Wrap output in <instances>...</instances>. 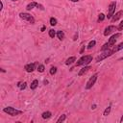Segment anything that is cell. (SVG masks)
I'll return each mask as SVG.
<instances>
[{"mask_svg": "<svg viewBox=\"0 0 123 123\" xmlns=\"http://www.w3.org/2000/svg\"><path fill=\"white\" fill-rule=\"evenodd\" d=\"M117 29H118L119 31H122V30H123V20H122V21L119 23V25H118Z\"/></svg>", "mask_w": 123, "mask_h": 123, "instance_id": "4316f807", "label": "cell"}, {"mask_svg": "<svg viewBox=\"0 0 123 123\" xmlns=\"http://www.w3.org/2000/svg\"><path fill=\"white\" fill-rule=\"evenodd\" d=\"M51 115H52V113H51V111H44V112H42V114H41V117L43 118V119H48V118H50L51 117Z\"/></svg>", "mask_w": 123, "mask_h": 123, "instance_id": "5bb4252c", "label": "cell"}, {"mask_svg": "<svg viewBox=\"0 0 123 123\" xmlns=\"http://www.w3.org/2000/svg\"><path fill=\"white\" fill-rule=\"evenodd\" d=\"M19 17L25 21H28L30 22L31 24H34L35 23V18L30 14V13H27V12H20L19 13Z\"/></svg>", "mask_w": 123, "mask_h": 123, "instance_id": "277c9868", "label": "cell"}, {"mask_svg": "<svg viewBox=\"0 0 123 123\" xmlns=\"http://www.w3.org/2000/svg\"><path fill=\"white\" fill-rule=\"evenodd\" d=\"M88 69H90V67H89V66H85V67H83V68L79 71L78 76H83L85 73H86V72L88 71Z\"/></svg>", "mask_w": 123, "mask_h": 123, "instance_id": "7c38bea8", "label": "cell"}, {"mask_svg": "<svg viewBox=\"0 0 123 123\" xmlns=\"http://www.w3.org/2000/svg\"><path fill=\"white\" fill-rule=\"evenodd\" d=\"M35 68H36V63H35V62L28 63V64H26V65L24 66V69H25L26 72H28V73L33 72V71L35 70Z\"/></svg>", "mask_w": 123, "mask_h": 123, "instance_id": "9c48e42d", "label": "cell"}, {"mask_svg": "<svg viewBox=\"0 0 123 123\" xmlns=\"http://www.w3.org/2000/svg\"><path fill=\"white\" fill-rule=\"evenodd\" d=\"M69 1H71V2H78L79 0H69Z\"/></svg>", "mask_w": 123, "mask_h": 123, "instance_id": "1f68e13d", "label": "cell"}, {"mask_svg": "<svg viewBox=\"0 0 123 123\" xmlns=\"http://www.w3.org/2000/svg\"><path fill=\"white\" fill-rule=\"evenodd\" d=\"M26 86H27V84H26L25 82H23V83H18V84H17V86L20 88V90L25 89V88H26Z\"/></svg>", "mask_w": 123, "mask_h": 123, "instance_id": "ac0fdd59", "label": "cell"}, {"mask_svg": "<svg viewBox=\"0 0 123 123\" xmlns=\"http://www.w3.org/2000/svg\"><path fill=\"white\" fill-rule=\"evenodd\" d=\"M37 5H38V3H37L36 1H32L31 3H29V4L27 5L26 9H27V11H31V10H33L34 8L37 7Z\"/></svg>", "mask_w": 123, "mask_h": 123, "instance_id": "8fae6325", "label": "cell"}, {"mask_svg": "<svg viewBox=\"0 0 123 123\" xmlns=\"http://www.w3.org/2000/svg\"><path fill=\"white\" fill-rule=\"evenodd\" d=\"M75 61H76V57H70V58H68V59L65 61V64H66V65H69V64L73 63Z\"/></svg>", "mask_w": 123, "mask_h": 123, "instance_id": "9a60e30c", "label": "cell"}, {"mask_svg": "<svg viewBox=\"0 0 123 123\" xmlns=\"http://www.w3.org/2000/svg\"><path fill=\"white\" fill-rule=\"evenodd\" d=\"M57 22H58V21H57L56 18H54V17H51V18H50V25H51V26H55V25L57 24Z\"/></svg>", "mask_w": 123, "mask_h": 123, "instance_id": "603a6c76", "label": "cell"}, {"mask_svg": "<svg viewBox=\"0 0 123 123\" xmlns=\"http://www.w3.org/2000/svg\"><path fill=\"white\" fill-rule=\"evenodd\" d=\"M3 111L8 113L9 115L11 116H17V115H20L23 111H20V110H17L15 108H12V107H6L3 109Z\"/></svg>", "mask_w": 123, "mask_h": 123, "instance_id": "7a4b0ae2", "label": "cell"}, {"mask_svg": "<svg viewBox=\"0 0 123 123\" xmlns=\"http://www.w3.org/2000/svg\"><path fill=\"white\" fill-rule=\"evenodd\" d=\"M95 44H96V41H95V40H91V41L88 43V45H87V49H91L92 47L95 46Z\"/></svg>", "mask_w": 123, "mask_h": 123, "instance_id": "7402d4cb", "label": "cell"}, {"mask_svg": "<svg viewBox=\"0 0 123 123\" xmlns=\"http://www.w3.org/2000/svg\"><path fill=\"white\" fill-rule=\"evenodd\" d=\"M56 72H57V67L53 66V67H51V68H50V74H51V75L56 74Z\"/></svg>", "mask_w": 123, "mask_h": 123, "instance_id": "484cf974", "label": "cell"}, {"mask_svg": "<svg viewBox=\"0 0 123 123\" xmlns=\"http://www.w3.org/2000/svg\"><path fill=\"white\" fill-rule=\"evenodd\" d=\"M37 86H38V81L36 79V80H34L32 83H31V85H30V87H31V89H36L37 87Z\"/></svg>", "mask_w": 123, "mask_h": 123, "instance_id": "4fadbf2b", "label": "cell"}, {"mask_svg": "<svg viewBox=\"0 0 123 123\" xmlns=\"http://www.w3.org/2000/svg\"><path fill=\"white\" fill-rule=\"evenodd\" d=\"M114 52H113V50L112 49H107V50H104V51H102V53L96 58V62H102L103 60H105V59H107L108 57H110V56H111L112 54H113Z\"/></svg>", "mask_w": 123, "mask_h": 123, "instance_id": "3957f363", "label": "cell"}, {"mask_svg": "<svg viewBox=\"0 0 123 123\" xmlns=\"http://www.w3.org/2000/svg\"><path fill=\"white\" fill-rule=\"evenodd\" d=\"M121 49H123V42H121V43H119L118 45L112 47L113 52H117V51H119V50H121Z\"/></svg>", "mask_w": 123, "mask_h": 123, "instance_id": "2e32d148", "label": "cell"}, {"mask_svg": "<svg viewBox=\"0 0 123 123\" xmlns=\"http://www.w3.org/2000/svg\"><path fill=\"white\" fill-rule=\"evenodd\" d=\"M57 35V33L55 32V30H53V29H50L49 30V37H52V38H54V37Z\"/></svg>", "mask_w": 123, "mask_h": 123, "instance_id": "44dd1931", "label": "cell"}, {"mask_svg": "<svg viewBox=\"0 0 123 123\" xmlns=\"http://www.w3.org/2000/svg\"><path fill=\"white\" fill-rule=\"evenodd\" d=\"M44 69H45V67H44L43 64H39V65L37 66V71H38V72H41V73H42V72L44 71Z\"/></svg>", "mask_w": 123, "mask_h": 123, "instance_id": "d4e9b609", "label": "cell"}, {"mask_svg": "<svg viewBox=\"0 0 123 123\" xmlns=\"http://www.w3.org/2000/svg\"><path fill=\"white\" fill-rule=\"evenodd\" d=\"M121 121H123V115H122L121 118H120V122H121Z\"/></svg>", "mask_w": 123, "mask_h": 123, "instance_id": "d6a6232c", "label": "cell"}, {"mask_svg": "<svg viewBox=\"0 0 123 123\" xmlns=\"http://www.w3.org/2000/svg\"><path fill=\"white\" fill-rule=\"evenodd\" d=\"M116 27L115 26H113V25H110V26H108L105 30H104V36H109V35H111V34H112L114 31H116Z\"/></svg>", "mask_w": 123, "mask_h": 123, "instance_id": "ba28073f", "label": "cell"}, {"mask_svg": "<svg viewBox=\"0 0 123 123\" xmlns=\"http://www.w3.org/2000/svg\"><path fill=\"white\" fill-rule=\"evenodd\" d=\"M111 106H109L108 108H106V109H105V111H104V112H103V115H105V116L109 115V114H110V112H111Z\"/></svg>", "mask_w": 123, "mask_h": 123, "instance_id": "d6986e66", "label": "cell"}, {"mask_svg": "<svg viewBox=\"0 0 123 123\" xmlns=\"http://www.w3.org/2000/svg\"><path fill=\"white\" fill-rule=\"evenodd\" d=\"M92 56L91 55H86V56H82L77 62H76V66H81V65H86L89 62H92Z\"/></svg>", "mask_w": 123, "mask_h": 123, "instance_id": "6da1fadb", "label": "cell"}, {"mask_svg": "<svg viewBox=\"0 0 123 123\" xmlns=\"http://www.w3.org/2000/svg\"><path fill=\"white\" fill-rule=\"evenodd\" d=\"M12 1H17V0H12Z\"/></svg>", "mask_w": 123, "mask_h": 123, "instance_id": "836d02e7", "label": "cell"}, {"mask_svg": "<svg viewBox=\"0 0 123 123\" xmlns=\"http://www.w3.org/2000/svg\"><path fill=\"white\" fill-rule=\"evenodd\" d=\"M37 8H39V9H40V10H44V8H43V7H42V6H41V5H40V4H38V5H37Z\"/></svg>", "mask_w": 123, "mask_h": 123, "instance_id": "f1b7e54d", "label": "cell"}, {"mask_svg": "<svg viewBox=\"0 0 123 123\" xmlns=\"http://www.w3.org/2000/svg\"><path fill=\"white\" fill-rule=\"evenodd\" d=\"M66 119V115L65 114H62L59 118H58V120H57V123H61V122H63L64 120Z\"/></svg>", "mask_w": 123, "mask_h": 123, "instance_id": "ffe728a7", "label": "cell"}, {"mask_svg": "<svg viewBox=\"0 0 123 123\" xmlns=\"http://www.w3.org/2000/svg\"><path fill=\"white\" fill-rule=\"evenodd\" d=\"M40 31H41V32H44V31H45V26H42V27H41V30H40Z\"/></svg>", "mask_w": 123, "mask_h": 123, "instance_id": "f546056e", "label": "cell"}, {"mask_svg": "<svg viewBox=\"0 0 123 123\" xmlns=\"http://www.w3.org/2000/svg\"><path fill=\"white\" fill-rule=\"evenodd\" d=\"M57 37H58V38H59L60 40H62L63 37H64V33H63L62 31H58V32H57Z\"/></svg>", "mask_w": 123, "mask_h": 123, "instance_id": "e0dca14e", "label": "cell"}, {"mask_svg": "<svg viewBox=\"0 0 123 123\" xmlns=\"http://www.w3.org/2000/svg\"><path fill=\"white\" fill-rule=\"evenodd\" d=\"M97 77H98V74L95 73L94 75H92V77L89 78V80L87 81V83H86V89H90V88L94 86L95 82L97 81Z\"/></svg>", "mask_w": 123, "mask_h": 123, "instance_id": "52a82bcc", "label": "cell"}, {"mask_svg": "<svg viewBox=\"0 0 123 123\" xmlns=\"http://www.w3.org/2000/svg\"><path fill=\"white\" fill-rule=\"evenodd\" d=\"M120 36H121V34H120V33H116V34L112 35V36L109 38V40H108L107 44L109 45V47H110V48H111V47H113V46L115 45V42H116L117 38H118Z\"/></svg>", "mask_w": 123, "mask_h": 123, "instance_id": "5b68a950", "label": "cell"}, {"mask_svg": "<svg viewBox=\"0 0 123 123\" xmlns=\"http://www.w3.org/2000/svg\"><path fill=\"white\" fill-rule=\"evenodd\" d=\"M85 48H86V47H85V45H83V46H82V48H81V50H80V54H83V53H84Z\"/></svg>", "mask_w": 123, "mask_h": 123, "instance_id": "83f0119b", "label": "cell"}, {"mask_svg": "<svg viewBox=\"0 0 123 123\" xmlns=\"http://www.w3.org/2000/svg\"><path fill=\"white\" fill-rule=\"evenodd\" d=\"M122 15H123V11H119V12H115V13L112 15V17H111V21H112V22L117 21V20H118Z\"/></svg>", "mask_w": 123, "mask_h": 123, "instance_id": "30bf717a", "label": "cell"}, {"mask_svg": "<svg viewBox=\"0 0 123 123\" xmlns=\"http://www.w3.org/2000/svg\"><path fill=\"white\" fill-rule=\"evenodd\" d=\"M105 19V14L104 13H99V15H98V22H100V21H103Z\"/></svg>", "mask_w": 123, "mask_h": 123, "instance_id": "cb8c5ba5", "label": "cell"}, {"mask_svg": "<svg viewBox=\"0 0 123 123\" xmlns=\"http://www.w3.org/2000/svg\"><path fill=\"white\" fill-rule=\"evenodd\" d=\"M115 8H116V2L115 1H112L110 3L109 5V11H108V19H111L112 17V15L114 14V11H115Z\"/></svg>", "mask_w": 123, "mask_h": 123, "instance_id": "8992f818", "label": "cell"}, {"mask_svg": "<svg viewBox=\"0 0 123 123\" xmlns=\"http://www.w3.org/2000/svg\"><path fill=\"white\" fill-rule=\"evenodd\" d=\"M96 108V105H93V106H91V109H95Z\"/></svg>", "mask_w": 123, "mask_h": 123, "instance_id": "4dcf8cb0", "label": "cell"}]
</instances>
